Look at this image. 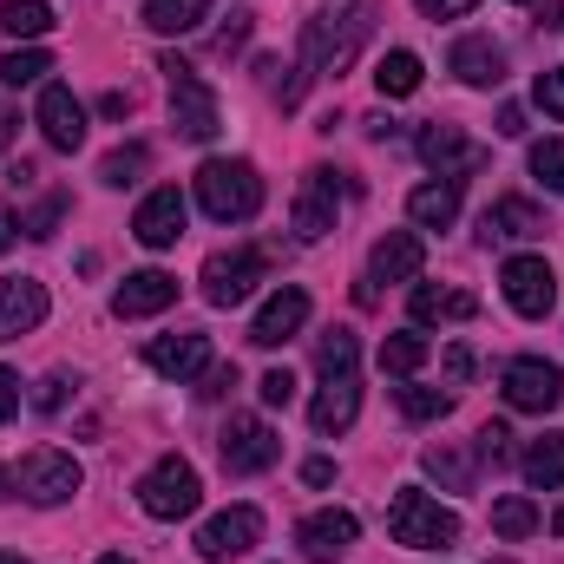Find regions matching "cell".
<instances>
[{"label": "cell", "mask_w": 564, "mask_h": 564, "mask_svg": "<svg viewBox=\"0 0 564 564\" xmlns=\"http://www.w3.org/2000/svg\"><path fill=\"white\" fill-rule=\"evenodd\" d=\"M197 204L217 224H250L263 210V177L250 158H204L197 164Z\"/></svg>", "instance_id": "1"}, {"label": "cell", "mask_w": 564, "mask_h": 564, "mask_svg": "<svg viewBox=\"0 0 564 564\" xmlns=\"http://www.w3.org/2000/svg\"><path fill=\"white\" fill-rule=\"evenodd\" d=\"M375 7L368 0H348L341 13H322V20H308V33H302V66L308 73H341L355 53H361V40H368V20Z\"/></svg>", "instance_id": "2"}, {"label": "cell", "mask_w": 564, "mask_h": 564, "mask_svg": "<svg viewBox=\"0 0 564 564\" xmlns=\"http://www.w3.org/2000/svg\"><path fill=\"white\" fill-rule=\"evenodd\" d=\"M388 532H394V545H408V552H446V545L459 539V519H453L440 499H426L421 486H401L394 506H388Z\"/></svg>", "instance_id": "3"}, {"label": "cell", "mask_w": 564, "mask_h": 564, "mask_svg": "<svg viewBox=\"0 0 564 564\" xmlns=\"http://www.w3.org/2000/svg\"><path fill=\"white\" fill-rule=\"evenodd\" d=\"M164 73H171V132L191 144H210L217 139V126H224V112H217V93L197 79V66H184L177 53L164 59Z\"/></svg>", "instance_id": "4"}, {"label": "cell", "mask_w": 564, "mask_h": 564, "mask_svg": "<svg viewBox=\"0 0 564 564\" xmlns=\"http://www.w3.org/2000/svg\"><path fill=\"white\" fill-rule=\"evenodd\" d=\"M197 499H204V479H197V466L177 459V453H164V459L139 479V506L151 519H191Z\"/></svg>", "instance_id": "5"}, {"label": "cell", "mask_w": 564, "mask_h": 564, "mask_svg": "<svg viewBox=\"0 0 564 564\" xmlns=\"http://www.w3.org/2000/svg\"><path fill=\"white\" fill-rule=\"evenodd\" d=\"M20 499H33V506H66L79 486H86V473H79V459L73 453H59V446H33L26 459H20Z\"/></svg>", "instance_id": "6"}, {"label": "cell", "mask_w": 564, "mask_h": 564, "mask_svg": "<svg viewBox=\"0 0 564 564\" xmlns=\"http://www.w3.org/2000/svg\"><path fill=\"white\" fill-rule=\"evenodd\" d=\"M499 388H506V408H519V414H552L564 401V368L558 361H539V355H519V361H506Z\"/></svg>", "instance_id": "7"}, {"label": "cell", "mask_w": 564, "mask_h": 564, "mask_svg": "<svg viewBox=\"0 0 564 564\" xmlns=\"http://www.w3.org/2000/svg\"><path fill=\"white\" fill-rule=\"evenodd\" d=\"M217 453H224L230 473H270L282 459V440H276V426L257 421V414H230V426L217 433Z\"/></svg>", "instance_id": "8"}, {"label": "cell", "mask_w": 564, "mask_h": 564, "mask_svg": "<svg viewBox=\"0 0 564 564\" xmlns=\"http://www.w3.org/2000/svg\"><path fill=\"white\" fill-rule=\"evenodd\" d=\"M499 282H506V302H512L525 322H545V315L558 308V270H552L545 257H512V263L499 270Z\"/></svg>", "instance_id": "9"}, {"label": "cell", "mask_w": 564, "mask_h": 564, "mask_svg": "<svg viewBox=\"0 0 564 564\" xmlns=\"http://www.w3.org/2000/svg\"><path fill=\"white\" fill-rule=\"evenodd\" d=\"M197 282H204V302H210V308H237V302H250V289L263 282V250H217Z\"/></svg>", "instance_id": "10"}, {"label": "cell", "mask_w": 564, "mask_h": 564, "mask_svg": "<svg viewBox=\"0 0 564 564\" xmlns=\"http://www.w3.org/2000/svg\"><path fill=\"white\" fill-rule=\"evenodd\" d=\"M335 204H341V184H335V171H302V184H295V210H289V230L302 237V243H322L328 230H335Z\"/></svg>", "instance_id": "11"}, {"label": "cell", "mask_w": 564, "mask_h": 564, "mask_svg": "<svg viewBox=\"0 0 564 564\" xmlns=\"http://www.w3.org/2000/svg\"><path fill=\"white\" fill-rule=\"evenodd\" d=\"M257 539H263V512H257V506H230V512H217V519L197 525V558L204 564L243 558Z\"/></svg>", "instance_id": "12"}, {"label": "cell", "mask_w": 564, "mask_h": 564, "mask_svg": "<svg viewBox=\"0 0 564 564\" xmlns=\"http://www.w3.org/2000/svg\"><path fill=\"white\" fill-rule=\"evenodd\" d=\"M355 539H361V525H355V512H308L302 525H295V545H302V558L308 564H335L355 552Z\"/></svg>", "instance_id": "13"}, {"label": "cell", "mask_w": 564, "mask_h": 564, "mask_svg": "<svg viewBox=\"0 0 564 564\" xmlns=\"http://www.w3.org/2000/svg\"><path fill=\"white\" fill-rule=\"evenodd\" d=\"M421 158L446 177V184H466V177L486 164V144H473L459 126H426L421 132Z\"/></svg>", "instance_id": "14"}, {"label": "cell", "mask_w": 564, "mask_h": 564, "mask_svg": "<svg viewBox=\"0 0 564 564\" xmlns=\"http://www.w3.org/2000/svg\"><path fill=\"white\" fill-rule=\"evenodd\" d=\"M40 139L53 151H79L86 144V106L73 99V86H40Z\"/></svg>", "instance_id": "15"}, {"label": "cell", "mask_w": 564, "mask_h": 564, "mask_svg": "<svg viewBox=\"0 0 564 564\" xmlns=\"http://www.w3.org/2000/svg\"><path fill=\"white\" fill-rule=\"evenodd\" d=\"M132 237H139L144 250H171V243L184 237V191H177V184H158V191L144 197L139 217H132Z\"/></svg>", "instance_id": "16"}, {"label": "cell", "mask_w": 564, "mask_h": 564, "mask_svg": "<svg viewBox=\"0 0 564 564\" xmlns=\"http://www.w3.org/2000/svg\"><path fill=\"white\" fill-rule=\"evenodd\" d=\"M426 270V243L421 230H388L368 257V282H414Z\"/></svg>", "instance_id": "17"}, {"label": "cell", "mask_w": 564, "mask_h": 564, "mask_svg": "<svg viewBox=\"0 0 564 564\" xmlns=\"http://www.w3.org/2000/svg\"><path fill=\"white\" fill-rule=\"evenodd\" d=\"M171 302H177V276H164V270H139V276H126L112 289V315H119V322L158 315V308H171Z\"/></svg>", "instance_id": "18"}, {"label": "cell", "mask_w": 564, "mask_h": 564, "mask_svg": "<svg viewBox=\"0 0 564 564\" xmlns=\"http://www.w3.org/2000/svg\"><path fill=\"white\" fill-rule=\"evenodd\" d=\"M40 322H46V289L33 276H0V341H13Z\"/></svg>", "instance_id": "19"}, {"label": "cell", "mask_w": 564, "mask_h": 564, "mask_svg": "<svg viewBox=\"0 0 564 564\" xmlns=\"http://www.w3.org/2000/svg\"><path fill=\"white\" fill-rule=\"evenodd\" d=\"M144 361H151V375H164V381H191V375L210 368V341H204V335H158V341L144 348Z\"/></svg>", "instance_id": "20"}, {"label": "cell", "mask_w": 564, "mask_h": 564, "mask_svg": "<svg viewBox=\"0 0 564 564\" xmlns=\"http://www.w3.org/2000/svg\"><path fill=\"white\" fill-rule=\"evenodd\" d=\"M302 322H308V295H302V289H276V295L257 308V322H250V341H257V348H282V341H289Z\"/></svg>", "instance_id": "21"}, {"label": "cell", "mask_w": 564, "mask_h": 564, "mask_svg": "<svg viewBox=\"0 0 564 564\" xmlns=\"http://www.w3.org/2000/svg\"><path fill=\"white\" fill-rule=\"evenodd\" d=\"M355 414H361V381H355V375H322V394H315V408H308L315 433H348Z\"/></svg>", "instance_id": "22"}, {"label": "cell", "mask_w": 564, "mask_h": 564, "mask_svg": "<svg viewBox=\"0 0 564 564\" xmlns=\"http://www.w3.org/2000/svg\"><path fill=\"white\" fill-rule=\"evenodd\" d=\"M479 237H486V243H532V237H545V217H539L525 197H499V204L479 217Z\"/></svg>", "instance_id": "23"}, {"label": "cell", "mask_w": 564, "mask_h": 564, "mask_svg": "<svg viewBox=\"0 0 564 564\" xmlns=\"http://www.w3.org/2000/svg\"><path fill=\"white\" fill-rule=\"evenodd\" d=\"M466 86H499L506 79V46L499 40H486V33H466L459 46H453V59H446Z\"/></svg>", "instance_id": "24"}, {"label": "cell", "mask_w": 564, "mask_h": 564, "mask_svg": "<svg viewBox=\"0 0 564 564\" xmlns=\"http://www.w3.org/2000/svg\"><path fill=\"white\" fill-rule=\"evenodd\" d=\"M408 308H414V322H466V315H479V295H473V289H433V282H414Z\"/></svg>", "instance_id": "25"}, {"label": "cell", "mask_w": 564, "mask_h": 564, "mask_svg": "<svg viewBox=\"0 0 564 564\" xmlns=\"http://www.w3.org/2000/svg\"><path fill=\"white\" fill-rule=\"evenodd\" d=\"M408 217H414V230H446L453 217H459V184H414L408 191Z\"/></svg>", "instance_id": "26"}, {"label": "cell", "mask_w": 564, "mask_h": 564, "mask_svg": "<svg viewBox=\"0 0 564 564\" xmlns=\"http://www.w3.org/2000/svg\"><path fill=\"white\" fill-rule=\"evenodd\" d=\"M426 79L421 53H408V46H394V53H381V66H375V86H381V99H414Z\"/></svg>", "instance_id": "27"}, {"label": "cell", "mask_w": 564, "mask_h": 564, "mask_svg": "<svg viewBox=\"0 0 564 564\" xmlns=\"http://www.w3.org/2000/svg\"><path fill=\"white\" fill-rule=\"evenodd\" d=\"M421 466L440 479V486H446V492H473V486H479V473H473V453H466V446H453V440L426 446Z\"/></svg>", "instance_id": "28"}, {"label": "cell", "mask_w": 564, "mask_h": 564, "mask_svg": "<svg viewBox=\"0 0 564 564\" xmlns=\"http://www.w3.org/2000/svg\"><path fill=\"white\" fill-rule=\"evenodd\" d=\"M210 20V0H144V26L151 33H197Z\"/></svg>", "instance_id": "29"}, {"label": "cell", "mask_w": 564, "mask_h": 564, "mask_svg": "<svg viewBox=\"0 0 564 564\" xmlns=\"http://www.w3.org/2000/svg\"><path fill=\"white\" fill-rule=\"evenodd\" d=\"M519 466H525V479H532L539 492H558L564 486V433H539Z\"/></svg>", "instance_id": "30"}, {"label": "cell", "mask_w": 564, "mask_h": 564, "mask_svg": "<svg viewBox=\"0 0 564 564\" xmlns=\"http://www.w3.org/2000/svg\"><path fill=\"white\" fill-rule=\"evenodd\" d=\"M53 26V7L46 0H0V33L7 40H40Z\"/></svg>", "instance_id": "31"}, {"label": "cell", "mask_w": 564, "mask_h": 564, "mask_svg": "<svg viewBox=\"0 0 564 564\" xmlns=\"http://www.w3.org/2000/svg\"><path fill=\"white\" fill-rule=\"evenodd\" d=\"M53 73V53H40V46H13V53H0V86H40Z\"/></svg>", "instance_id": "32"}, {"label": "cell", "mask_w": 564, "mask_h": 564, "mask_svg": "<svg viewBox=\"0 0 564 564\" xmlns=\"http://www.w3.org/2000/svg\"><path fill=\"white\" fill-rule=\"evenodd\" d=\"M426 355H433V348H426V335H414V328H408V335H388V341H381V375H401V381H408Z\"/></svg>", "instance_id": "33"}, {"label": "cell", "mask_w": 564, "mask_h": 564, "mask_svg": "<svg viewBox=\"0 0 564 564\" xmlns=\"http://www.w3.org/2000/svg\"><path fill=\"white\" fill-rule=\"evenodd\" d=\"M144 164H151V151L144 144H119V151H106V164H99V177L112 184V191H126V184H139Z\"/></svg>", "instance_id": "34"}, {"label": "cell", "mask_w": 564, "mask_h": 564, "mask_svg": "<svg viewBox=\"0 0 564 564\" xmlns=\"http://www.w3.org/2000/svg\"><path fill=\"white\" fill-rule=\"evenodd\" d=\"M492 532L499 539H532L539 532V506L532 499H499L492 506Z\"/></svg>", "instance_id": "35"}, {"label": "cell", "mask_w": 564, "mask_h": 564, "mask_svg": "<svg viewBox=\"0 0 564 564\" xmlns=\"http://www.w3.org/2000/svg\"><path fill=\"white\" fill-rule=\"evenodd\" d=\"M315 368L322 375H355V335L348 328H328L322 348H315Z\"/></svg>", "instance_id": "36"}, {"label": "cell", "mask_w": 564, "mask_h": 564, "mask_svg": "<svg viewBox=\"0 0 564 564\" xmlns=\"http://www.w3.org/2000/svg\"><path fill=\"white\" fill-rule=\"evenodd\" d=\"M401 414L408 421H446L453 414V394H440V388H401Z\"/></svg>", "instance_id": "37"}, {"label": "cell", "mask_w": 564, "mask_h": 564, "mask_svg": "<svg viewBox=\"0 0 564 564\" xmlns=\"http://www.w3.org/2000/svg\"><path fill=\"white\" fill-rule=\"evenodd\" d=\"M532 177L564 197V139H539L532 144Z\"/></svg>", "instance_id": "38"}, {"label": "cell", "mask_w": 564, "mask_h": 564, "mask_svg": "<svg viewBox=\"0 0 564 564\" xmlns=\"http://www.w3.org/2000/svg\"><path fill=\"white\" fill-rule=\"evenodd\" d=\"M532 99L552 112V119H564V66H545L539 73V86H532Z\"/></svg>", "instance_id": "39"}, {"label": "cell", "mask_w": 564, "mask_h": 564, "mask_svg": "<svg viewBox=\"0 0 564 564\" xmlns=\"http://www.w3.org/2000/svg\"><path fill=\"white\" fill-rule=\"evenodd\" d=\"M66 388H79V381H73V375H46V381L33 388V408H40V414H59V408H66Z\"/></svg>", "instance_id": "40"}, {"label": "cell", "mask_w": 564, "mask_h": 564, "mask_svg": "<svg viewBox=\"0 0 564 564\" xmlns=\"http://www.w3.org/2000/svg\"><path fill=\"white\" fill-rule=\"evenodd\" d=\"M257 394H263V408H289V401H295V375H289V368H270V375L257 381Z\"/></svg>", "instance_id": "41"}, {"label": "cell", "mask_w": 564, "mask_h": 564, "mask_svg": "<svg viewBox=\"0 0 564 564\" xmlns=\"http://www.w3.org/2000/svg\"><path fill=\"white\" fill-rule=\"evenodd\" d=\"M59 217H66V197H46V204L26 217V237H53V230H59Z\"/></svg>", "instance_id": "42"}, {"label": "cell", "mask_w": 564, "mask_h": 564, "mask_svg": "<svg viewBox=\"0 0 564 564\" xmlns=\"http://www.w3.org/2000/svg\"><path fill=\"white\" fill-rule=\"evenodd\" d=\"M230 388H237V361H217V368H204V388H197V394H204V401H224Z\"/></svg>", "instance_id": "43"}, {"label": "cell", "mask_w": 564, "mask_h": 564, "mask_svg": "<svg viewBox=\"0 0 564 564\" xmlns=\"http://www.w3.org/2000/svg\"><path fill=\"white\" fill-rule=\"evenodd\" d=\"M506 453H512V433H506L499 421H486V426H479V459H492V466H499Z\"/></svg>", "instance_id": "44"}, {"label": "cell", "mask_w": 564, "mask_h": 564, "mask_svg": "<svg viewBox=\"0 0 564 564\" xmlns=\"http://www.w3.org/2000/svg\"><path fill=\"white\" fill-rule=\"evenodd\" d=\"M473 368H479V361H473V348H466V341H453V348H446V381H453V388H466V381H473Z\"/></svg>", "instance_id": "45"}, {"label": "cell", "mask_w": 564, "mask_h": 564, "mask_svg": "<svg viewBox=\"0 0 564 564\" xmlns=\"http://www.w3.org/2000/svg\"><path fill=\"white\" fill-rule=\"evenodd\" d=\"M243 40H250V13H230V26H224V33H217V53H224V59H230V53H237V46H243Z\"/></svg>", "instance_id": "46"}, {"label": "cell", "mask_w": 564, "mask_h": 564, "mask_svg": "<svg viewBox=\"0 0 564 564\" xmlns=\"http://www.w3.org/2000/svg\"><path fill=\"white\" fill-rule=\"evenodd\" d=\"M13 414H20V375H13V368H0V426L13 421Z\"/></svg>", "instance_id": "47"}, {"label": "cell", "mask_w": 564, "mask_h": 564, "mask_svg": "<svg viewBox=\"0 0 564 564\" xmlns=\"http://www.w3.org/2000/svg\"><path fill=\"white\" fill-rule=\"evenodd\" d=\"M414 7H421L426 20H459V13H473L479 0H414Z\"/></svg>", "instance_id": "48"}, {"label": "cell", "mask_w": 564, "mask_h": 564, "mask_svg": "<svg viewBox=\"0 0 564 564\" xmlns=\"http://www.w3.org/2000/svg\"><path fill=\"white\" fill-rule=\"evenodd\" d=\"M525 132V106H499V139H519Z\"/></svg>", "instance_id": "49"}, {"label": "cell", "mask_w": 564, "mask_h": 564, "mask_svg": "<svg viewBox=\"0 0 564 564\" xmlns=\"http://www.w3.org/2000/svg\"><path fill=\"white\" fill-rule=\"evenodd\" d=\"M302 479H308V486H328V479H335V459H308Z\"/></svg>", "instance_id": "50"}, {"label": "cell", "mask_w": 564, "mask_h": 564, "mask_svg": "<svg viewBox=\"0 0 564 564\" xmlns=\"http://www.w3.org/2000/svg\"><path fill=\"white\" fill-rule=\"evenodd\" d=\"M99 112H106V119H126V112H132V99H126V93H106V99H99Z\"/></svg>", "instance_id": "51"}, {"label": "cell", "mask_w": 564, "mask_h": 564, "mask_svg": "<svg viewBox=\"0 0 564 564\" xmlns=\"http://www.w3.org/2000/svg\"><path fill=\"white\" fill-rule=\"evenodd\" d=\"M13 132H20V119H13V112H7V99H0V151L13 144Z\"/></svg>", "instance_id": "52"}, {"label": "cell", "mask_w": 564, "mask_h": 564, "mask_svg": "<svg viewBox=\"0 0 564 564\" xmlns=\"http://www.w3.org/2000/svg\"><path fill=\"white\" fill-rule=\"evenodd\" d=\"M7 243H13V210L0 204V250H7Z\"/></svg>", "instance_id": "53"}, {"label": "cell", "mask_w": 564, "mask_h": 564, "mask_svg": "<svg viewBox=\"0 0 564 564\" xmlns=\"http://www.w3.org/2000/svg\"><path fill=\"white\" fill-rule=\"evenodd\" d=\"M93 564H132V558L126 552H106V558H93Z\"/></svg>", "instance_id": "54"}, {"label": "cell", "mask_w": 564, "mask_h": 564, "mask_svg": "<svg viewBox=\"0 0 564 564\" xmlns=\"http://www.w3.org/2000/svg\"><path fill=\"white\" fill-rule=\"evenodd\" d=\"M552 532H558V539H564V506H558V512H552Z\"/></svg>", "instance_id": "55"}, {"label": "cell", "mask_w": 564, "mask_h": 564, "mask_svg": "<svg viewBox=\"0 0 564 564\" xmlns=\"http://www.w3.org/2000/svg\"><path fill=\"white\" fill-rule=\"evenodd\" d=\"M0 564H26V558H13V552H0Z\"/></svg>", "instance_id": "56"}, {"label": "cell", "mask_w": 564, "mask_h": 564, "mask_svg": "<svg viewBox=\"0 0 564 564\" xmlns=\"http://www.w3.org/2000/svg\"><path fill=\"white\" fill-rule=\"evenodd\" d=\"M0 499H7V466H0Z\"/></svg>", "instance_id": "57"}, {"label": "cell", "mask_w": 564, "mask_h": 564, "mask_svg": "<svg viewBox=\"0 0 564 564\" xmlns=\"http://www.w3.org/2000/svg\"><path fill=\"white\" fill-rule=\"evenodd\" d=\"M499 564H506V558H499Z\"/></svg>", "instance_id": "58"}]
</instances>
